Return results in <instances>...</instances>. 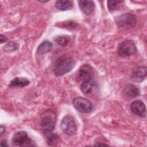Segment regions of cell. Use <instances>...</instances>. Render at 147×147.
I'll use <instances>...</instances> for the list:
<instances>
[{"instance_id": "obj_5", "label": "cell", "mask_w": 147, "mask_h": 147, "mask_svg": "<svg viewBox=\"0 0 147 147\" xmlns=\"http://www.w3.org/2000/svg\"><path fill=\"white\" fill-rule=\"evenodd\" d=\"M72 104L74 107L79 112L82 113H89L93 109V105L88 99L83 97L75 98Z\"/></svg>"}, {"instance_id": "obj_16", "label": "cell", "mask_w": 147, "mask_h": 147, "mask_svg": "<svg viewBox=\"0 0 147 147\" xmlns=\"http://www.w3.org/2000/svg\"><path fill=\"white\" fill-rule=\"evenodd\" d=\"M73 6L72 2L71 1H57L56 2L55 6L56 7L61 11H65V10H70L72 9Z\"/></svg>"}, {"instance_id": "obj_8", "label": "cell", "mask_w": 147, "mask_h": 147, "mask_svg": "<svg viewBox=\"0 0 147 147\" xmlns=\"http://www.w3.org/2000/svg\"><path fill=\"white\" fill-rule=\"evenodd\" d=\"M130 108L132 111L140 117L146 116V107L144 102L140 100H137L131 103Z\"/></svg>"}, {"instance_id": "obj_22", "label": "cell", "mask_w": 147, "mask_h": 147, "mask_svg": "<svg viewBox=\"0 0 147 147\" xmlns=\"http://www.w3.org/2000/svg\"><path fill=\"white\" fill-rule=\"evenodd\" d=\"M5 128L2 125H1V127H0V133H1V136L2 135L3 133H5Z\"/></svg>"}, {"instance_id": "obj_24", "label": "cell", "mask_w": 147, "mask_h": 147, "mask_svg": "<svg viewBox=\"0 0 147 147\" xmlns=\"http://www.w3.org/2000/svg\"><path fill=\"white\" fill-rule=\"evenodd\" d=\"M95 146H96V145H97V146H98V145H100H100H103V146H107V144H102V143H101V144H95Z\"/></svg>"}, {"instance_id": "obj_21", "label": "cell", "mask_w": 147, "mask_h": 147, "mask_svg": "<svg viewBox=\"0 0 147 147\" xmlns=\"http://www.w3.org/2000/svg\"><path fill=\"white\" fill-rule=\"evenodd\" d=\"M7 40V38H6V36H5L3 34H1V44L5 42Z\"/></svg>"}, {"instance_id": "obj_23", "label": "cell", "mask_w": 147, "mask_h": 147, "mask_svg": "<svg viewBox=\"0 0 147 147\" xmlns=\"http://www.w3.org/2000/svg\"><path fill=\"white\" fill-rule=\"evenodd\" d=\"M1 146H7V144L5 140H2L1 142Z\"/></svg>"}, {"instance_id": "obj_17", "label": "cell", "mask_w": 147, "mask_h": 147, "mask_svg": "<svg viewBox=\"0 0 147 147\" xmlns=\"http://www.w3.org/2000/svg\"><path fill=\"white\" fill-rule=\"evenodd\" d=\"M55 41L59 45H60L61 47L66 46L69 42V40H68V38H67L66 37H64V36L57 37L55 39Z\"/></svg>"}, {"instance_id": "obj_6", "label": "cell", "mask_w": 147, "mask_h": 147, "mask_svg": "<svg viewBox=\"0 0 147 147\" xmlns=\"http://www.w3.org/2000/svg\"><path fill=\"white\" fill-rule=\"evenodd\" d=\"M61 130L69 136L74 135L76 133L77 127L74 118L70 115H67L63 118L60 123Z\"/></svg>"}, {"instance_id": "obj_14", "label": "cell", "mask_w": 147, "mask_h": 147, "mask_svg": "<svg viewBox=\"0 0 147 147\" xmlns=\"http://www.w3.org/2000/svg\"><path fill=\"white\" fill-rule=\"evenodd\" d=\"M29 80L22 77H16L13 79L10 83V87H23L29 84Z\"/></svg>"}, {"instance_id": "obj_13", "label": "cell", "mask_w": 147, "mask_h": 147, "mask_svg": "<svg viewBox=\"0 0 147 147\" xmlns=\"http://www.w3.org/2000/svg\"><path fill=\"white\" fill-rule=\"evenodd\" d=\"M125 95L129 98H135L140 95V91L137 87L133 84H127L123 89Z\"/></svg>"}, {"instance_id": "obj_15", "label": "cell", "mask_w": 147, "mask_h": 147, "mask_svg": "<svg viewBox=\"0 0 147 147\" xmlns=\"http://www.w3.org/2000/svg\"><path fill=\"white\" fill-rule=\"evenodd\" d=\"M52 48L53 45L50 41L48 40L44 41L38 46L37 49V53L38 55H44L51 52Z\"/></svg>"}, {"instance_id": "obj_3", "label": "cell", "mask_w": 147, "mask_h": 147, "mask_svg": "<svg viewBox=\"0 0 147 147\" xmlns=\"http://www.w3.org/2000/svg\"><path fill=\"white\" fill-rule=\"evenodd\" d=\"M117 25L122 28L131 29L134 28L137 23L136 17L131 13L122 14L115 19Z\"/></svg>"}, {"instance_id": "obj_2", "label": "cell", "mask_w": 147, "mask_h": 147, "mask_svg": "<svg viewBox=\"0 0 147 147\" xmlns=\"http://www.w3.org/2000/svg\"><path fill=\"white\" fill-rule=\"evenodd\" d=\"M56 116L55 112L49 110L41 115L40 125L42 129L46 133H51L55 127Z\"/></svg>"}, {"instance_id": "obj_9", "label": "cell", "mask_w": 147, "mask_h": 147, "mask_svg": "<svg viewBox=\"0 0 147 147\" xmlns=\"http://www.w3.org/2000/svg\"><path fill=\"white\" fill-rule=\"evenodd\" d=\"M79 78L83 81L92 79L94 76V70L88 64H85L81 67L79 72Z\"/></svg>"}, {"instance_id": "obj_4", "label": "cell", "mask_w": 147, "mask_h": 147, "mask_svg": "<svg viewBox=\"0 0 147 147\" xmlns=\"http://www.w3.org/2000/svg\"><path fill=\"white\" fill-rule=\"evenodd\" d=\"M137 52L135 43L131 40H125L119 43L118 47V53L120 56L127 57L134 55Z\"/></svg>"}, {"instance_id": "obj_18", "label": "cell", "mask_w": 147, "mask_h": 147, "mask_svg": "<svg viewBox=\"0 0 147 147\" xmlns=\"http://www.w3.org/2000/svg\"><path fill=\"white\" fill-rule=\"evenodd\" d=\"M59 139V136L56 133H51L47 137V142L49 145H52Z\"/></svg>"}, {"instance_id": "obj_1", "label": "cell", "mask_w": 147, "mask_h": 147, "mask_svg": "<svg viewBox=\"0 0 147 147\" xmlns=\"http://www.w3.org/2000/svg\"><path fill=\"white\" fill-rule=\"evenodd\" d=\"M75 61L69 56L63 55L55 61L53 70L56 76H61L69 72L75 65Z\"/></svg>"}, {"instance_id": "obj_12", "label": "cell", "mask_w": 147, "mask_h": 147, "mask_svg": "<svg viewBox=\"0 0 147 147\" xmlns=\"http://www.w3.org/2000/svg\"><path fill=\"white\" fill-rule=\"evenodd\" d=\"M79 6L81 10L86 14H91L95 9V4L92 1H79Z\"/></svg>"}, {"instance_id": "obj_11", "label": "cell", "mask_w": 147, "mask_h": 147, "mask_svg": "<svg viewBox=\"0 0 147 147\" xmlns=\"http://www.w3.org/2000/svg\"><path fill=\"white\" fill-rule=\"evenodd\" d=\"M96 88V83L92 79L84 81L80 86L81 91L85 95L91 94Z\"/></svg>"}, {"instance_id": "obj_10", "label": "cell", "mask_w": 147, "mask_h": 147, "mask_svg": "<svg viewBox=\"0 0 147 147\" xmlns=\"http://www.w3.org/2000/svg\"><path fill=\"white\" fill-rule=\"evenodd\" d=\"M146 67H140L135 69L130 75V79L134 82H141L146 76Z\"/></svg>"}, {"instance_id": "obj_19", "label": "cell", "mask_w": 147, "mask_h": 147, "mask_svg": "<svg viewBox=\"0 0 147 147\" xmlns=\"http://www.w3.org/2000/svg\"><path fill=\"white\" fill-rule=\"evenodd\" d=\"M18 48V44L17 42H14V41H10V42H9L5 48V51H7L9 52L10 51H14L16 49H17Z\"/></svg>"}, {"instance_id": "obj_7", "label": "cell", "mask_w": 147, "mask_h": 147, "mask_svg": "<svg viewBox=\"0 0 147 147\" xmlns=\"http://www.w3.org/2000/svg\"><path fill=\"white\" fill-rule=\"evenodd\" d=\"M12 144L14 146H33L32 141L29 137L28 134L24 131L16 132L12 138Z\"/></svg>"}, {"instance_id": "obj_20", "label": "cell", "mask_w": 147, "mask_h": 147, "mask_svg": "<svg viewBox=\"0 0 147 147\" xmlns=\"http://www.w3.org/2000/svg\"><path fill=\"white\" fill-rule=\"evenodd\" d=\"M122 1H107V7L109 10L113 11L117 7L118 3Z\"/></svg>"}]
</instances>
